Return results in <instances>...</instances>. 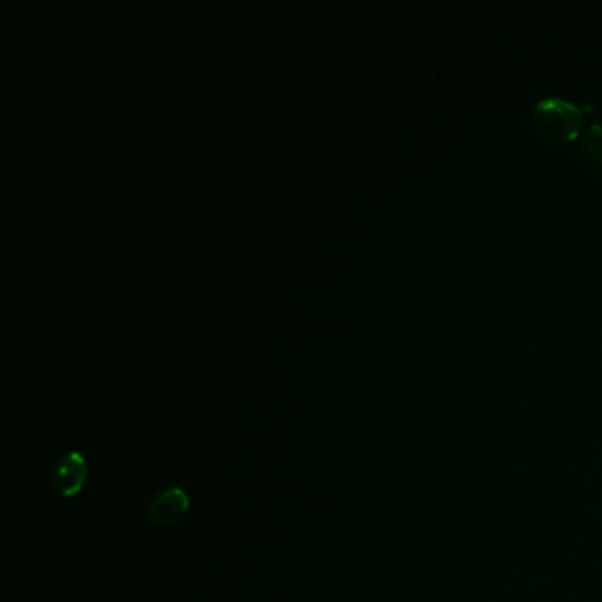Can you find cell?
I'll list each match as a JSON object with an SVG mask.
<instances>
[{"instance_id": "cell-1", "label": "cell", "mask_w": 602, "mask_h": 602, "mask_svg": "<svg viewBox=\"0 0 602 602\" xmlns=\"http://www.w3.org/2000/svg\"><path fill=\"white\" fill-rule=\"evenodd\" d=\"M592 105L578 106L562 98H542L534 106V122L551 142H572L580 135Z\"/></svg>"}, {"instance_id": "cell-2", "label": "cell", "mask_w": 602, "mask_h": 602, "mask_svg": "<svg viewBox=\"0 0 602 602\" xmlns=\"http://www.w3.org/2000/svg\"><path fill=\"white\" fill-rule=\"evenodd\" d=\"M89 479V463L82 452L68 451L53 463V488L62 498H73L82 493Z\"/></svg>"}, {"instance_id": "cell-3", "label": "cell", "mask_w": 602, "mask_h": 602, "mask_svg": "<svg viewBox=\"0 0 602 602\" xmlns=\"http://www.w3.org/2000/svg\"><path fill=\"white\" fill-rule=\"evenodd\" d=\"M191 507V498L188 493L174 486L159 491L156 497L152 498L147 507L149 518L158 525H175L186 518V514Z\"/></svg>"}, {"instance_id": "cell-4", "label": "cell", "mask_w": 602, "mask_h": 602, "mask_svg": "<svg viewBox=\"0 0 602 602\" xmlns=\"http://www.w3.org/2000/svg\"><path fill=\"white\" fill-rule=\"evenodd\" d=\"M583 152L595 166L602 168V124H592L583 138Z\"/></svg>"}]
</instances>
